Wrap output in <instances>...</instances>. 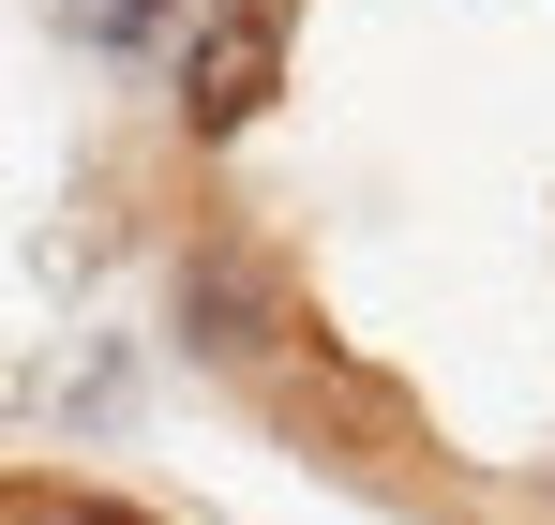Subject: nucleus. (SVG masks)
<instances>
[{"instance_id": "1", "label": "nucleus", "mask_w": 555, "mask_h": 525, "mask_svg": "<svg viewBox=\"0 0 555 525\" xmlns=\"http://www.w3.org/2000/svg\"><path fill=\"white\" fill-rule=\"evenodd\" d=\"M166 331H181V360L225 375V390H271L285 360L315 346V331H300V270H285L271 226H195L181 270H166Z\"/></svg>"}, {"instance_id": "6", "label": "nucleus", "mask_w": 555, "mask_h": 525, "mask_svg": "<svg viewBox=\"0 0 555 525\" xmlns=\"http://www.w3.org/2000/svg\"><path fill=\"white\" fill-rule=\"evenodd\" d=\"M0 525H30V496H15V481H0Z\"/></svg>"}, {"instance_id": "3", "label": "nucleus", "mask_w": 555, "mask_h": 525, "mask_svg": "<svg viewBox=\"0 0 555 525\" xmlns=\"http://www.w3.org/2000/svg\"><path fill=\"white\" fill-rule=\"evenodd\" d=\"M256 406H271V436H300V450H405V390H390L375 360H346L331 331L285 360Z\"/></svg>"}, {"instance_id": "2", "label": "nucleus", "mask_w": 555, "mask_h": 525, "mask_svg": "<svg viewBox=\"0 0 555 525\" xmlns=\"http://www.w3.org/2000/svg\"><path fill=\"white\" fill-rule=\"evenodd\" d=\"M285 30H300V0H195L181 61H166V90H181V136H195V151L256 136V120L285 105Z\"/></svg>"}, {"instance_id": "4", "label": "nucleus", "mask_w": 555, "mask_h": 525, "mask_svg": "<svg viewBox=\"0 0 555 525\" xmlns=\"http://www.w3.org/2000/svg\"><path fill=\"white\" fill-rule=\"evenodd\" d=\"M61 30L105 46V61H151L166 30H195V0H61Z\"/></svg>"}, {"instance_id": "5", "label": "nucleus", "mask_w": 555, "mask_h": 525, "mask_svg": "<svg viewBox=\"0 0 555 525\" xmlns=\"http://www.w3.org/2000/svg\"><path fill=\"white\" fill-rule=\"evenodd\" d=\"M61 525H151V511H120V496H61Z\"/></svg>"}]
</instances>
